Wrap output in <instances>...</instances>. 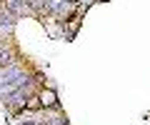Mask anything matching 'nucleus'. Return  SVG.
Returning a JSON list of instances; mask_svg holds the SVG:
<instances>
[{
	"instance_id": "nucleus-1",
	"label": "nucleus",
	"mask_w": 150,
	"mask_h": 125,
	"mask_svg": "<svg viewBox=\"0 0 150 125\" xmlns=\"http://www.w3.org/2000/svg\"><path fill=\"white\" fill-rule=\"evenodd\" d=\"M40 103H43V108H53V105L58 103V98H55L53 90H43L40 93Z\"/></svg>"
},
{
	"instance_id": "nucleus-2",
	"label": "nucleus",
	"mask_w": 150,
	"mask_h": 125,
	"mask_svg": "<svg viewBox=\"0 0 150 125\" xmlns=\"http://www.w3.org/2000/svg\"><path fill=\"white\" fill-rule=\"evenodd\" d=\"M25 108L28 110H38V108H43V103H40V95H33V98H28V103H25Z\"/></svg>"
}]
</instances>
